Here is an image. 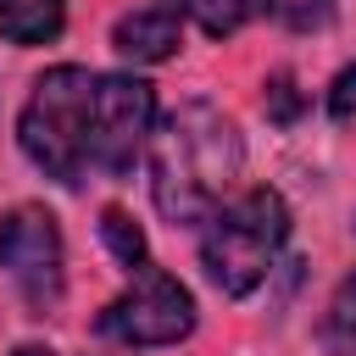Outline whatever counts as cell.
<instances>
[{
  "instance_id": "cell-1",
  "label": "cell",
  "mask_w": 356,
  "mask_h": 356,
  "mask_svg": "<svg viewBox=\"0 0 356 356\" xmlns=\"http://www.w3.org/2000/svg\"><path fill=\"white\" fill-rule=\"evenodd\" d=\"M150 128L156 89L145 78L50 67L17 117V145L44 178L83 189L89 178H128L150 145Z\"/></svg>"
},
{
  "instance_id": "cell-2",
  "label": "cell",
  "mask_w": 356,
  "mask_h": 356,
  "mask_svg": "<svg viewBox=\"0 0 356 356\" xmlns=\"http://www.w3.org/2000/svg\"><path fill=\"white\" fill-rule=\"evenodd\" d=\"M150 161V200L167 222H200L211 206L228 200L239 167H245V139L234 128V117H222V106L211 100H184L172 106L145 145Z\"/></svg>"
},
{
  "instance_id": "cell-3",
  "label": "cell",
  "mask_w": 356,
  "mask_h": 356,
  "mask_svg": "<svg viewBox=\"0 0 356 356\" xmlns=\"http://www.w3.org/2000/svg\"><path fill=\"white\" fill-rule=\"evenodd\" d=\"M195 228H200L206 278L239 300L273 273V261L289 239V206L278 189H245V195H228L222 206H211Z\"/></svg>"
},
{
  "instance_id": "cell-4",
  "label": "cell",
  "mask_w": 356,
  "mask_h": 356,
  "mask_svg": "<svg viewBox=\"0 0 356 356\" xmlns=\"http://www.w3.org/2000/svg\"><path fill=\"white\" fill-rule=\"evenodd\" d=\"M100 339H117L128 350H150V345H178L195 334V295L156 261L134 267V284L95 317Z\"/></svg>"
},
{
  "instance_id": "cell-5",
  "label": "cell",
  "mask_w": 356,
  "mask_h": 356,
  "mask_svg": "<svg viewBox=\"0 0 356 356\" xmlns=\"http://www.w3.org/2000/svg\"><path fill=\"white\" fill-rule=\"evenodd\" d=\"M0 273L17 284V295L33 317L61 306L67 250H61V228L44 206H11L0 217Z\"/></svg>"
},
{
  "instance_id": "cell-6",
  "label": "cell",
  "mask_w": 356,
  "mask_h": 356,
  "mask_svg": "<svg viewBox=\"0 0 356 356\" xmlns=\"http://www.w3.org/2000/svg\"><path fill=\"white\" fill-rule=\"evenodd\" d=\"M189 6H195V0H150V6L128 11V17H117V28H111L117 56L145 61V67L178 56V39H184V17H189Z\"/></svg>"
},
{
  "instance_id": "cell-7",
  "label": "cell",
  "mask_w": 356,
  "mask_h": 356,
  "mask_svg": "<svg viewBox=\"0 0 356 356\" xmlns=\"http://www.w3.org/2000/svg\"><path fill=\"white\" fill-rule=\"evenodd\" d=\"M67 22V0H0V39L6 44H50Z\"/></svg>"
},
{
  "instance_id": "cell-8",
  "label": "cell",
  "mask_w": 356,
  "mask_h": 356,
  "mask_svg": "<svg viewBox=\"0 0 356 356\" xmlns=\"http://www.w3.org/2000/svg\"><path fill=\"white\" fill-rule=\"evenodd\" d=\"M239 17H267L278 28H295V33H312V28H328L334 17V0H234Z\"/></svg>"
},
{
  "instance_id": "cell-9",
  "label": "cell",
  "mask_w": 356,
  "mask_h": 356,
  "mask_svg": "<svg viewBox=\"0 0 356 356\" xmlns=\"http://www.w3.org/2000/svg\"><path fill=\"white\" fill-rule=\"evenodd\" d=\"M323 345L334 356H356V267L339 278V289L328 295V312H323Z\"/></svg>"
},
{
  "instance_id": "cell-10",
  "label": "cell",
  "mask_w": 356,
  "mask_h": 356,
  "mask_svg": "<svg viewBox=\"0 0 356 356\" xmlns=\"http://www.w3.org/2000/svg\"><path fill=\"white\" fill-rule=\"evenodd\" d=\"M100 239H106V250H111L128 273L150 261V250H145V228H139L122 206H106V211H100Z\"/></svg>"
},
{
  "instance_id": "cell-11",
  "label": "cell",
  "mask_w": 356,
  "mask_h": 356,
  "mask_svg": "<svg viewBox=\"0 0 356 356\" xmlns=\"http://www.w3.org/2000/svg\"><path fill=\"white\" fill-rule=\"evenodd\" d=\"M189 11H195V17H200V28H206V33H211V39H228V33H234V28H239V22H245V17H239V6H234V0H195V6H189Z\"/></svg>"
},
{
  "instance_id": "cell-12",
  "label": "cell",
  "mask_w": 356,
  "mask_h": 356,
  "mask_svg": "<svg viewBox=\"0 0 356 356\" xmlns=\"http://www.w3.org/2000/svg\"><path fill=\"white\" fill-rule=\"evenodd\" d=\"M295 111H300L295 78H289V72H278V78L267 83V117H273V122H295Z\"/></svg>"
},
{
  "instance_id": "cell-13",
  "label": "cell",
  "mask_w": 356,
  "mask_h": 356,
  "mask_svg": "<svg viewBox=\"0 0 356 356\" xmlns=\"http://www.w3.org/2000/svg\"><path fill=\"white\" fill-rule=\"evenodd\" d=\"M328 117L350 122L356 117V67H339V78L328 83Z\"/></svg>"
},
{
  "instance_id": "cell-14",
  "label": "cell",
  "mask_w": 356,
  "mask_h": 356,
  "mask_svg": "<svg viewBox=\"0 0 356 356\" xmlns=\"http://www.w3.org/2000/svg\"><path fill=\"white\" fill-rule=\"evenodd\" d=\"M11 356H56V350H50V345H17Z\"/></svg>"
}]
</instances>
